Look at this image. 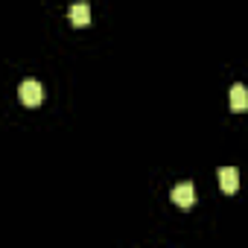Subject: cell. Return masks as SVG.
<instances>
[{"label":"cell","mask_w":248,"mask_h":248,"mask_svg":"<svg viewBox=\"0 0 248 248\" xmlns=\"http://www.w3.org/2000/svg\"><path fill=\"white\" fill-rule=\"evenodd\" d=\"M18 96H21V102H24L27 108H35V105H41V99H44V88H41L35 79H24V82L18 85Z\"/></svg>","instance_id":"cell-1"},{"label":"cell","mask_w":248,"mask_h":248,"mask_svg":"<svg viewBox=\"0 0 248 248\" xmlns=\"http://www.w3.org/2000/svg\"><path fill=\"white\" fill-rule=\"evenodd\" d=\"M172 202H175L178 207H184V210H190V207L196 204V187H193L190 181H184V184H178V187L172 190Z\"/></svg>","instance_id":"cell-2"},{"label":"cell","mask_w":248,"mask_h":248,"mask_svg":"<svg viewBox=\"0 0 248 248\" xmlns=\"http://www.w3.org/2000/svg\"><path fill=\"white\" fill-rule=\"evenodd\" d=\"M219 187H222V193H236L239 190V170L236 167H222L219 170Z\"/></svg>","instance_id":"cell-3"},{"label":"cell","mask_w":248,"mask_h":248,"mask_svg":"<svg viewBox=\"0 0 248 248\" xmlns=\"http://www.w3.org/2000/svg\"><path fill=\"white\" fill-rule=\"evenodd\" d=\"M67 15H70V24L73 27H88L91 24V6L88 3H73L67 9Z\"/></svg>","instance_id":"cell-4"},{"label":"cell","mask_w":248,"mask_h":248,"mask_svg":"<svg viewBox=\"0 0 248 248\" xmlns=\"http://www.w3.org/2000/svg\"><path fill=\"white\" fill-rule=\"evenodd\" d=\"M231 111H236V114L248 111V91H245V85H233L231 88Z\"/></svg>","instance_id":"cell-5"}]
</instances>
